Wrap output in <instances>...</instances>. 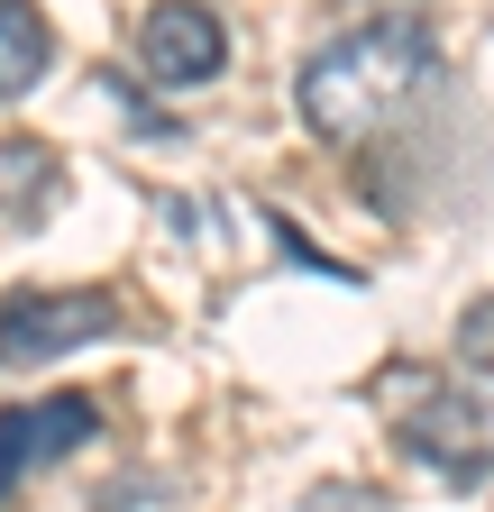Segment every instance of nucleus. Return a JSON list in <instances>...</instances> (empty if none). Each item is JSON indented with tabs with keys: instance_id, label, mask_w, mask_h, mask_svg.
<instances>
[{
	"instance_id": "1",
	"label": "nucleus",
	"mask_w": 494,
	"mask_h": 512,
	"mask_svg": "<svg viewBox=\"0 0 494 512\" xmlns=\"http://www.w3.org/2000/svg\"><path fill=\"white\" fill-rule=\"evenodd\" d=\"M430 74H440V37L412 10H376V19H357V28L312 46L293 101H302V128L321 147H366L385 119H403L430 92Z\"/></svg>"
},
{
	"instance_id": "2",
	"label": "nucleus",
	"mask_w": 494,
	"mask_h": 512,
	"mask_svg": "<svg viewBox=\"0 0 494 512\" xmlns=\"http://www.w3.org/2000/svg\"><path fill=\"white\" fill-rule=\"evenodd\" d=\"M376 403L403 439V458H421L440 485H476L494 476V403L476 394L467 375L440 366H385L376 375Z\"/></svg>"
},
{
	"instance_id": "3",
	"label": "nucleus",
	"mask_w": 494,
	"mask_h": 512,
	"mask_svg": "<svg viewBox=\"0 0 494 512\" xmlns=\"http://www.w3.org/2000/svg\"><path fill=\"white\" fill-rule=\"evenodd\" d=\"M119 330V302L92 293V284H28L0 302V375H28V366H55V357H74L92 339Z\"/></svg>"
},
{
	"instance_id": "4",
	"label": "nucleus",
	"mask_w": 494,
	"mask_h": 512,
	"mask_svg": "<svg viewBox=\"0 0 494 512\" xmlns=\"http://www.w3.org/2000/svg\"><path fill=\"white\" fill-rule=\"evenodd\" d=\"M220 64H229V28L211 0H156L138 19V74L156 92H202L220 83Z\"/></svg>"
},
{
	"instance_id": "5",
	"label": "nucleus",
	"mask_w": 494,
	"mask_h": 512,
	"mask_svg": "<svg viewBox=\"0 0 494 512\" xmlns=\"http://www.w3.org/2000/svg\"><path fill=\"white\" fill-rule=\"evenodd\" d=\"M101 430V403L92 394H46V403H10L0 412V494H10L19 476L74 458V448Z\"/></svg>"
},
{
	"instance_id": "6",
	"label": "nucleus",
	"mask_w": 494,
	"mask_h": 512,
	"mask_svg": "<svg viewBox=\"0 0 494 512\" xmlns=\"http://www.w3.org/2000/svg\"><path fill=\"white\" fill-rule=\"evenodd\" d=\"M65 202V156L46 138H0V220L10 229H46V211Z\"/></svg>"
},
{
	"instance_id": "7",
	"label": "nucleus",
	"mask_w": 494,
	"mask_h": 512,
	"mask_svg": "<svg viewBox=\"0 0 494 512\" xmlns=\"http://www.w3.org/2000/svg\"><path fill=\"white\" fill-rule=\"evenodd\" d=\"M55 64V28L37 19V0H0V101H28Z\"/></svg>"
},
{
	"instance_id": "8",
	"label": "nucleus",
	"mask_w": 494,
	"mask_h": 512,
	"mask_svg": "<svg viewBox=\"0 0 494 512\" xmlns=\"http://www.w3.org/2000/svg\"><path fill=\"white\" fill-rule=\"evenodd\" d=\"M458 366L467 375H494V293H476L458 311Z\"/></svg>"
},
{
	"instance_id": "9",
	"label": "nucleus",
	"mask_w": 494,
	"mask_h": 512,
	"mask_svg": "<svg viewBox=\"0 0 494 512\" xmlns=\"http://www.w3.org/2000/svg\"><path fill=\"white\" fill-rule=\"evenodd\" d=\"M302 512H385V494H376V485H312V494H302Z\"/></svg>"
}]
</instances>
